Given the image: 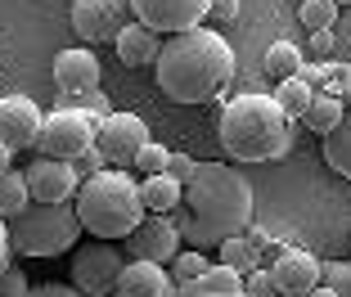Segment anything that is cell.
<instances>
[{
  "instance_id": "6da1fadb",
  "label": "cell",
  "mask_w": 351,
  "mask_h": 297,
  "mask_svg": "<svg viewBox=\"0 0 351 297\" xmlns=\"http://www.w3.org/2000/svg\"><path fill=\"white\" fill-rule=\"evenodd\" d=\"M180 239L198 252L221 248L226 239L252 230V185L230 163H198L185 185V207L176 212Z\"/></svg>"
},
{
  "instance_id": "7a4b0ae2",
  "label": "cell",
  "mask_w": 351,
  "mask_h": 297,
  "mask_svg": "<svg viewBox=\"0 0 351 297\" xmlns=\"http://www.w3.org/2000/svg\"><path fill=\"white\" fill-rule=\"evenodd\" d=\"M158 91L171 104H207L221 99L234 77V50L221 32L194 27L180 36H167L158 54Z\"/></svg>"
},
{
  "instance_id": "3957f363",
  "label": "cell",
  "mask_w": 351,
  "mask_h": 297,
  "mask_svg": "<svg viewBox=\"0 0 351 297\" xmlns=\"http://www.w3.org/2000/svg\"><path fill=\"white\" fill-rule=\"evenodd\" d=\"M293 144V117L275 95H239L221 113V149L234 163H275Z\"/></svg>"
},
{
  "instance_id": "277c9868",
  "label": "cell",
  "mask_w": 351,
  "mask_h": 297,
  "mask_svg": "<svg viewBox=\"0 0 351 297\" xmlns=\"http://www.w3.org/2000/svg\"><path fill=\"white\" fill-rule=\"evenodd\" d=\"M73 207H77L82 230L95 235V239H104V243H122V239H131L135 226L149 216L135 176L113 171V167L86 176L82 189H77V198H73Z\"/></svg>"
},
{
  "instance_id": "5b68a950",
  "label": "cell",
  "mask_w": 351,
  "mask_h": 297,
  "mask_svg": "<svg viewBox=\"0 0 351 297\" xmlns=\"http://www.w3.org/2000/svg\"><path fill=\"white\" fill-rule=\"evenodd\" d=\"M82 235L86 230L73 203H27L10 221V248L19 257H59Z\"/></svg>"
},
{
  "instance_id": "8992f818",
  "label": "cell",
  "mask_w": 351,
  "mask_h": 297,
  "mask_svg": "<svg viewBox=\"0 0 351 297\" xmlns=\"http://www.w3.org/2000/svg\"><path fill=\"white\" fill-rule=\"evenodd\" d=\"M95 117L77 113V108H54V113H45L41 122V135H36V154L41 158H59V163H77V158H86L95 149Z\"/></svg>"
},
{
  "instance_id": "52a82bcc",
  "label": "cell",
  "mask_w": 351,
  "mask_h": 297,
  "mask_svg": "<svg viewBox=\"0 0 351 297\" xmlns=\"http://www.w3.org/2000/svg\"><path fill=\"white\" fill-rule=\"evenodd\" d=\"M126 257L117 252V243H82L73 257V288H82L86 297H113L117 293V279H122Z\"/></svg>"
},
{
  "instance_id": "ba28073f",
  "label": "cell",
  "mask_w": 351,
  "mask_h": 297,
  "mask_svg": "<svg viewBox=\"0 0 351 297\" xmlns=\"http://www.w3.org/2000/svg\"><path fill=\"white\" fill-rule=\"evenodd\" d=\"M145 144H149V126L140 113H113L95 126V154L104 158V167H113V171L135 167V158H140Z\"/></svg>"
},
{
  "instance_id": "9c48e42d",
  "label": "cell",
  "mask_w": 351,
  "mask_h": 297,
  "mask_svg": "<svg viewBox=\"0 0 351 297\" xmlns=\"http://www.w3.org/2000/svg\"><path fill=\"white\" fill-rule=\"evenodd\" d=\"M207 5H212V0H131V19L167 41V36L203 27Z\"/></svg>"
},
{
  "instance_id": "30bf717a",
  "label": "cell",
  "mask_w": 351,
  "mask_h": 297,
  "mask_svg": "<svg viewBox=\"0 0 351 297\" xmlns=\"http://www.w3.org/2000/svg\"><path fill=\"white\" fill-rule=\"evenodd\" d=\"M131 23V0H73V32L86 45L117 41Z\"/></svg>"
},
{
  "instance_id": "8fae6325",
  "label": "cell",
  "mask_w": 351,
  "mask_h": 297,
  "mask_svg": "<svg viewBox=\"0 0 351 297\" xmlns=\"http://www.w3.org/2000/svg\"><path fill=\"white\" fill-rule=\"evenodd\" d=\"M126 243V261H154V266H171L176 257H180V226H176V216H145L140 226H135Z\"/></svg>"
},
{
  "instance_id": "7c38bea8",
  "label": "cell",
  "mask_w": 351,
  "mask_h": 297,
  "mask_svg": "<svg viewBox=\"0 0 351 297\" xmlns=\"http://www.w3.org/2000/svg\"><path fill=\"white\" fill-rule=\"evenodd\" d=\"M266 275L279 297H306L311 288L324 284V261H315V252H306V248H284Z\"/></svg>"
},
{
  "instance_id": "4fadbf2b",
  "label": "cell",
  "mask_w": 351,
  "mask_h": 297,
  "mask_svg": "<svg viewBox=\"0 0 351 297\" xmlns=\"http://www.w3.org/2000/svg\"><path fill=\"white\" fill-rule=\"evenodd\" d=\"M41 122H45V113L27 99V95H0V140L10 144V154L36 149Z\"/></svg>"
},
{
  "instance_id": "5bb4252c",
  "label": "cell",
  "mask_w": 351,
  "mask_h": 297,
  "mask_svg": "<svg viewBox=\"0 0 351 297\" xmlns=\"http://www.w3.org/2000/svg\"><path fill=\"white\" fill-rule=\"evenodd\" d=\"M27 189H32V203H68L82 189V176H77L73 163L36 154V163H27Z\"/></svg>"
},
{
  "instance_id": "9a60e30c",
  "label": "cell",
  "mask_w": 351,
  "mask_h": 297,
  "mask_svg": "<svg viewBox=\"0 0 351 297\" xmlns=\"http://www.w3.org/2000/svg\"><path fill=\"white\" fill-rule=\"evenodd\" d=\"M104 82V68H99V54L86 50V45H68V50L54 54V86L59 95H86V91H99Z\"/></svg>"
},
{
  "instance_id": "2e32d148",
  "label": "cell",
  "mask_w": 351,
  "mask_h": 297,
  "mask_svg": "<svg viewBox=\"0 0 351 297\" xmlns=\"http://www.w3.org/2000/svg\"><path fill=\"white\" fill-rule=\"evenodd\" d=\"M171 270L154 266V261H126L122 279H117V297H171Z\"/></svg>"
},
{
  "instance_id": "e0dca14e",
  "label": "cell",
  "mask_w": 351,
  "mask_h": 297,
  "mask_svg": "<svg viewBox=\"0 0 351 297\" xmlns=\"http://www.w3.org/2000/svg\"><path fill=\"white\" fill-rule=\"evenodd\" d=\"M113 45H117V59H122L126 68H149V63H158V54H162V36L140 27V23H131Z\"/></svg>"
},
{
  "instance_id": "ac0fdd59",
  "label": "cell",
  "mask_w": 351,
  "mask_h": 297,
  "mask_svg": "<svg viewBox=\"0 0 351 297\" xmlns=\"http://www.w3.org/2000/svg\"><path fill=\"white\" fill-rule=\"evenodd\" d=\"M140 198H145L149 216H176L185 207V185H176L171 176H145L140 180Z\"/></svg>"
},
{
  "instance_id": "d6986e66",
  "label": "cell",
  "mask_w": 351,
  "mask_h": 297,
  "mask_svg": "<svg viewBox=\"0 0 351 297\" xmlns=\"http://www.w3.org/2000/svg\"><path fill=\"white\" fill-rule=\"evenodd\" d=\"M239 293H243V275H234L230 266H212L207 275L180 284L171 297H239Z\"/></svg>"
},
{
  "instance_id": "ffe728a7",
  "label": "cell",
  "mask_w": 351,
  "mask_h": 297,
  "mask_svg": "<svg viewBox=\"0 0 351 297\" xmlns=\"http://www.w3.org/2000/svg\"><path fill=\"white\" fill-rule=\"evenodd\" d=\"M217 266H230L234 275H252V270H261V248L248 235H234L217 248Z\"/></svg>"
},
{
  "instance_id": "44dd1931",
  "label": "cell",
  "mask_w": 351,
  "mask_h": 297,
  "mask_svg": "<svg viewBox=\"0 0 351 297\" xmlns=\"http://www.w3.org/2000/svg\"><path fill=\"white\" fill-rule=\"evenodd\" d=\"M32 203V189H27V171H0V221L10 226L14 216Z\"/></svg>"
},
{
  "instance_id": "7402d4cb",
  "label": "cell",
  "mask_w": 351,
  "mask_h": 297,
  "mask_svg": "<svg viewBox=\"0 0 351 297\" xmlns=\"http://www.w3.org/2000/svg\"><path fill=\"white\" fill-rule=\"evenodd\" d=\"M342 117H347V99H338V95H315V104L306 108L302 122H306L315 135H329L333 126H342Z\"/></svg>"
},
{
  "instance_id": "603a6c76",
  "label": "cell",
  "mask_w": 351,
  "mask_h": 297,
  "mask_svg": "<svg viewBox=\"0 0 351 297\" xmlns=\"http://www.w3.org/2000/svg\"><path fill=\"white\" fill-rule=\"evenodd\" d=\"M302 68H306V54H302L293 41H275V45L266 50V72L275 77V82H289V77H302Z\"/></svg>"
},
{
  "instance_id": "cb8c5ba5",
  "label": "cell",
  "mask_w": 351,
  "mask_h": 297,
  "mask_svg": "<svg viewBox=\"0 0 351 297\" xmlns=\"http://www.w3.org/2000/svg\"><path fill=\"white\" fill-rule=\"evenodd\" d=\"M324 163L351 180V117H342V126H333L324 135Z\"/></svg>"
},
{
  "instance_id": "d4e9b609",
  "label": "cell",
  "mask_w": 351,
  "mask_h": 297,
  "mask_svg": "<svg viewBox=\"0 0 351 297\" xmlns=\"http://www.w3.org/2000/svg\"><path fill=\"white\" fill-rule=\"evenodd\" d=\"M275 99H279V108L293 117V122H302L306 117V108L315 104V91H311L302 77H289V82H279V91H275Z\"/></svg>"
},
{
  "instance_id": "484cf974",
  "label": "cell",
  "mask_w": 351,
  "mask_h": 297,
  "mask_svg": "<svg viewBox=\"0 0 351 297\" xmlns=\"http://www.w3.org/2000/svg\"><path fill=\"white\" fill-rule=\"evenodd\" d=\"M212 266H217V261H207V252H198V248H180V257L171 261V284L180 288V284H189V279L207 275Z\"/></svg>"
},
{
  "instance_id": "4316f807",
  "label": "cell",
  "mask_w": 351,
  "mask_h": 297,
  "mask_svg": "<svg viewBox=\"0 0 351 297\" xmlns=\"http://www.w3.org/2000/svg\"><path fill=\"white\" fill-rule=\"evenodd\" d=\"M63 108H77V113L95 117V122H104V117H113V104H108V95L104 91H86V95H59Z\"/></svg>"
},
{
  "instance_id": "83f0119b",
  "label": "cell",
  "mask_w": 351,
  "mask_h": 297,
  "mask_svg": "<svg viewBox=\"0 0 351 297\" xmlns=\"http://www.w3.org/2000/svg\"><path fill=\"white\" fill-rule=\"evenodd\" d=\"M302 23H306V32H333L338 27V0H302Z\"/></svg>"
},
{
  "instance_id": "f1b7e54d",
  "label": "cell",
  "mask_w": 351,
  "mask_h": 297,
  "mask_svg": "<svg viewBox=\"0 0 351 297\" xmlns=\"http://www.w3.org/2000/svg\"><path fill=\"white\" fill-rule=\"evenodd\" d=\"M167 163H171V149L149 140L145 149H140V158H135V171L140 176H167Z\"/></svg>"
},
{
  "instance_id": "f546056e",
  "label": "cell",
  "mask_w": 351,
  "mask_h": 297,
  "mask_svg": "<svg viewBox=\"0 0 351 297\" xmlns=\"http://www.w3.org/2000/svg\"><path fill=\"white\" fill-rule=\"evenodd\" d=\"M324 288L338 297H351V261H324Z\"/></svg>"
},
{
  "instance_id": "4dcf8cb0",
  "label": "cell",
  "mask_w": 351,
  "mask_h": 297,
  "mask_svg": "<svg viewBox=\"0 0 351 297\" xmlns=\"http://www.w3.org/2000/svg\"><path fill=\"white\" fill-rule=\"evenodd\" d=\"M32 293V284H27V270H19L10 261V266L0 270V297H27Z\"/></svg>"
},
{
  "instance_id": "1f68e13d",
  "label": "cell",
  "mask_w": 351,
  "mask_h": 297,
  "mask_svg": "<svg viewBox=\"0 0 351 297\" xmlns=\"http://www.w3.org/2000/svg\"><path fill=\"white\" fill-rule=\"evenodd\" d=\"M194 171H198V158H189V154H171V163H167V176H171L176 185H189Z\"/></svg>"
},
{
  "instance_id": "d6a6232c",
  "label": "cell",
  "mask_w": 351,
  "mask_h": 297,
  "mask_svg": "<svg viewBox=\"0 0 351 297\" xmlns=\"http://www.w3.org/2000/svg\"><path fill=\"white\" fill-rule=\"evenodd\" d=\"M243 297H279V293L266 270H252V275H243Z\"/></svg>"
},
{
  "instance_id": "836d02e7",
  "label": "cell",
  "mask_w": 351,
  "mask_h": 297,
  "mask_svg": "<svg viewBox=\"0 0 351 297\" xmlns=\"http://www.w3.org/2000/svg\"><path fill=\"white\" fill-rule=\"evenodd\" d=\"M333 45H338V36H333V32H311V54H315V63H329Z\"/></svg>"
},
{
  "instance_id": "e575fe53",
  "label": "cell",
  "mask_w": 351,
  "mask_h": 297,
  "mask_svg": "<svg viewBox=\"0 0 351 297\" xmlns=\"http://www.w3.org/2000/svg\"><path fill=\"white\" fill-rule=\"evenodd\" d=\"M207 19H212V23L239 19V0H212V5H207Z\"/></svg>"
},
{
  "instance_id": "d590c367",
  "label": "cell",
  "mask_w": 351,
  "mask_h": 297,
  "mask_svg": "<svg viewBox=\"0 0 351 297\" xmlns=\"http://www.w3.org/2000/svg\"><path fill=\"white\" fill-rule=\"evenodd\" d=\"M27 297H86L82 288H73V284H36Z\"/></svg>"
},
{
  "instance_id": "8d00e7d4",
  "label": "cell",
  "mask_w": 351,
  "mask_h": 297,
  "mask_svg": "<svg viewBox=\"0 0 351 297\" xmlns=\"http://www.w3.org/2000/svg\"><path fill=\"white\" fill-rule=\"evenodd\" d=\"M10 252H14V248H10V226L0 221V270L10 266Z\"/></svg>"
},
{
  "instance_id": "74e56055",
  "label": "cell",
  "mask_w": 351,
  "mask_h": 297,
  "mask_svg": "<svg viewBox=\"0 0 351 297\" xmlns=\"http://www.w3.org/2000/svg\"><path fill=\"white\" fill-rule=\"evenodd\" d=\"M342 99H351V59L342 63Z\"/></svg>"
},
{
  "instance_id": "f35d334b",
  "label": "cell",
  "mask_w": 351,
  "mask_h": 297,
  "mask_svg": "<svg viewBox=\"0 0 351 297\" xmlns=\"http://www.w3.org/2000/svg\"><path fill=\"white\" fill-rule=\"evenodd\" d=\"M10 163H14V154H10V144L0 140V171H10Z\"/></svg>"
},
{
  "instance_id": "ab89813d",
  "label": "cell",
  "mask_w": 351,
  "mask_h": 297,
  "mask_svg": "<svg viewBox=\"0 0 351 297\" xmlns=\"http://www.w3.org/2000/svg\"><path fill=\"white\" fill-rule=\"evenodd\" d=\"M306 297H338V293H333V288H324V284H320V288H311Z\"/></svg>"
},
{
  "instance_id": "60d3db41",
  "label": "cell",
  "mask_w": 351,
  "mask_h": 297,
  "mask_svg": "<svg viewBox=\"0 0 351 297\" xmlns=\"http://www.w3.org/2000/svg\"><path fill=\"white\" fill-rule=\"evenodd\" d=\"M342 5H347V10H351V0H338V10H342Z\"/></svg>"
},
{
  "instance_id": "b9f144b4",
  "label": "cell",
  "mask_w": 351,
  "mask_h": 297,
  "mask_svg": "<svg viewBox=\"0 0 351 297\" xmlns=\"http://www.w3.org/2000/svg\"><path fill=\"white\" fill-rule=\"evenodd\" d=\"M347 235H351V226H347Z\"/></svg>"
},
{
  "instance_id": "7bdbcfd3",
  "label": "cell",
  "mask_w": 351,
  "mask_h": 297,
  "mask_svg": "<svg viewBox=\"0 0 351 297\" xmlns=\"http://www.w3.org/2000/svg\"><path fill=\"white\" fill-rule=\"evenodd\" d=\"M239 297H243V293H239Z\"/></svg>"
},
{
  "instance_id": "ee69618b",
  "label": "cell",
  "mask_w": 351,
  "mask_h": 297,
  "mask_svg": "<svg viewBox=\"0 0 351 297\" xmlns=\"http://www.w3.org/2000/svg\"><path fill=\"white\" fill-rule=\"evenodd\" d=\"M113 297H117V293H113Z\"/></svg>"
}]
</instances>
